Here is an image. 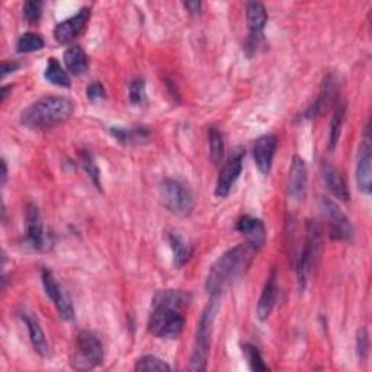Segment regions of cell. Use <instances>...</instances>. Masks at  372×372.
Returning a JSON list of instances; mask_svg holds the SVG:
<instances>
[{
	"instance_id": "obj_33",
	"label": "cell",
	"mask_w": 372,
	"mask_h": 372,
	"mask_svg": "<svg viewBox=\"0 0 372 372\" xmlns=\"http://www.w3.org/2000/svg\"><path fill=\"white\" fill-rule=\"evenodd\" d=\"M130 101L133 105H141L146 101V81L141 77L134 79L130 84Z\"/></svg>"
},
{
	"instance_id": "obj_2",
	"label": "cell",
	"mask_w": 372,
	"mask_h": 372,
	"mask_svg": "<svg viewBox=\"0 0 372 372\" xmlns=\"http://www.w3.org/2000/svg\"><path fill=\"white\" fill-rule=\"evenodd\" d=\"M258 253L256 247L243 243L223 253L210 268L205 279V291L210 298H220L227 289L251 268Z\"/></svg>"
},
{
	"instance_id": "obj_20",
	"label": "cell",
	"mask_w": 372,
	"mask_h": 372,
	"mask_svg": "<svg viewBox=\"0 0 372 372\" xmlns=\"http://www.w3.org/2000/svg\"><path fill=\"white\" fill-rule=\"evenodd\" d=\"M276 300H278L276 275H275V272H272V275L269 276V279L266 281V283L263 286V291L261 294V298H259V303H258V308H256L258 318L261 321H266L271 317V314L273 311V307L276 304Z\"/></svg>"
},
{
	"instance_id": "obj_12",
	"label": "cell",
	"mask_w": 372,
	"mask_h": 372,
	"mask_svg": "<svg viewBox=\"0 0 372 372\" xmlns=\"http://www.w3.org/2000/svg\"><path fill=\"white\" fill-rule=\"evenodd\" d=\"M25 227H26V241L31 244L34 251L44 252L49 249V234L46 233L43 220H41V214L38 206L35 203L26 205L25 213Z\"/></svg>"
},
{
	"instance_id": "obj_1",
	"label": "cell",
	"mask_w": 372,
	"mask_h": 372,
	"mask_svg": "<svg viewBox=\"0 0 372 372\" xmlns=\"http://www.w3.org/2000/svg\"><path fill=\"white\" fill-rule=\"evenodd\" d=\"M191 303V296L181 289H163L153 298L149 316V332L160 339H176L182 335L186 323L184 314Z\"/></svg>"
},
{
	"instance_id": "obj_29",
	"label": "cell",
	"mask_w": 372,
	"mask_h": 372,
	"mask_svg": "<svg viewBox=\"0 0 372 372\" xmlns=\"http://www.w3.org/2000/svg\"><path fill=\"white\" fill-rule=\"evenodd\" d=\"M79 156H80L81 166H84L85 172L89 175V178L94 182V185L96 186V189L102 191V186H101V172H99V168H98V164H96L94 156L88 150H80Z\"/></svg>"
},
{
	"instance_id": "obj_13",
	"label": "cell",
	"mask_w": 372,
	"mask_h": 372,
	"mask_svg": "<svg viewBox=\"0 0 372 372\" xmlns=\"http://www.w3.org/2000/svg\"><path fill=\"white\" fill-rule=\"evenodd\" d=\"M91 8L85 6L79 9L77 14H74L73 16L57 24L54 28V39L59 44H70L71 41H74L85 31L91 19Z\"/></svg>"
},
{
	"instance_id": "obj_32",
	"label": "cell",
	"mask_w": 372,
	"mask_h": 372,
	"mask_svg": "<svg viewBox=\"0 0 372 372\" xmlns=\"http://www.w3.org/2000/svg\"><path fill=\"white\" fill-rule=\"evenodd\" d=\"M43 8H44V2L41 0H29V2L24 4V16L29 24H36L41 16H43Z\"/></svg>"
},
{
	"instance_id": "obj_35",
	"label": "cell",
	"mask_w": 372,
	"mask_h": 372,
	"mask_svg": "<svg viewBox=\"0 0 372 372\" xmlns=\"http://www.w3.org/2000/svg\"><path fill=\"white\" fill-rule=\"evenodd\" d=\"M86 96L91 102H96L106 96V91L101 81H92V84L86 88Z\"/></svg>"
},
{
	"instance_id": "obj_38",
	"label": "cell",
	"mask_w": 372,
	"mask_h": 372,
	"mask_svg": "<svg viewBox=\"0 0 372 372\" xmlns=\"http://www.w3.org/2000/svg\"><path fill=\"white\" fill-rule=\"evenodd\" d=\"M8 181V164L6 160L2 159V185H5Z\"/></svg>"
},
{
	"instance_id": "obj_28",
	"label": "cell",
	"mask_w": 372,
	"mask_h": 372,
	"mask_svg": "<svg viewBox=\"0 0 372 372\" xmlns=\"http://www.w3.org/2000/svg\"><path fill=\"white\" fill-rule=\"evenodd\" d=\"M208 144H210V159L213 164L218 166L224 157V137L217 127H210Z\"/></svg>"
},
{
	"instance_id": "obj_11",
	"label": "cell",
	"mask_w": 372,
	"mask_h": 372,
	"mask_svg": "<svg viewBox=\"0 0 372 372\" xmlns=\"http://www.w3.org/2000/svg\"><path fill=\"white\" fill-rule=\"evenodd\" d=\"M244 156H246L244 149L238 147L231 153V156L223 164L218 179H217V186H216V196L217 198L223 199L230 193L231 188L234 186V184L237 182V179L241 175Z\"/></svg>"
},
{
	"instance_id": "obj_4",
	"label": "cell",
	"mask_w": 372,
	"mask_h": 372,
	"mask_svg": "<svg viewBox=\"0 0 372 372\" xmlns=\"http://www.w3.org/2000/svg\"><path fill=\"white\" fill-rule=\"evenodd\" d=\"M217 311H218V298H211V301L203 308V311L199 317V321H198L195 341H193V346H192L191 362L188 366L189 371L199 372V371L206 369Z\"/></svg>"
},
{
	"instance_id": "obj_36",
	"label": "cell",
	"mask_w": 372,
	"mask_h": 372,
	"mask_svg": "<svg viewBox=\"0 0 372 372\" xmlns=\"http://www.w3.org/2000/svg\"><path fill=\"white\" fill-rule=\"evenodd\" d=\"M184 8L188 11L189 15H199L202 4L198 2V0H193V2H185Z\"/></svg>"
},
{
	"instance_id": "obj_30",
	"label": "cell",
	"mask_w": 372,
	"mask_h": 372,
	"mask_svg": "<svg viewBox=\"0 0 372 372\" xmlns=\"http://www.w3.org/2000/svg\"><path fill=\"white\" fill-rule=\"evenodd\" d=\"M134 369L136 371H171L172 366L154 355H144L137 359Z\"/></svg>"
},
{
	"instance_id": "obj_19",
	"label": "cell",
	"mask_w": 372,
	"mask_h": 372,
	"mask_svg": "<svg viewBox=\"0 0 372 372\" xmlns=\"http://www.w3.org/2000/svg\"><path fill=\"white\" fill-rule=\"evenodd\" d=\"M336 79L328 74L324 81H323V86H321V92L318 95V98L316 99V102L306 111L304 116L306 118H314L317 115H321L327 108L328 105L333 102L335 99V95H336Z\"/></svg>"
},
{
	"instance_id": "obj_6",
	"label": "cell",
	"mask_w": 372,
	"mask_h": 372,
	"mask_svg": "<svg viewBox=\"0 0 372 372\" xmlns=\"http://www.w3.org/2000/svg\"><path fill=\"white\" fill-rule=\"evenodd\" d=\"M321 244H323V234L320 226L314 221H308L306 228L304 247L297 261V276L301 289L306 288L308 276L313 272L314 266L317 265L321 252Z\"/></svg>"
},
{
	"instance_id": "obj_18",
	"label": "cell",
	"mask_w": 372,
	"mask_h": 372,
	"mask_svg": "<svg viewBox=\"0 0 372 372\" xmlns=\"http://www.w3.org/2000/svg\"><path fill=\"white\" fill-rule=\"evenodd\" d=\"M320 171H321V176H323L328 191L341 201H349L351 192H349L348 184H346L345 178L338 172V169L333 168L328 161H321Z\"/></svg>"
},
{
	"instance_id": "obj_5",
	"label": "cell",
	"mask_w": 372,
	"mask_h": 372,
	"mask_svg": "<svg viewBox=\"0 0 372 372\" xmlns=\"http://www.w3.org/2000/svg\"><path fill=\"white\" fill-rule=\"evenodd\" d=\"M105 358L99 338L91 330H81L77 335L76 349L71 355V366L77 371H89L102 365Z\"/></svg>"
},
{
	"instance_id": "obj_9",
	"label": "cell",
	"mask_w": 372,
	"mask_h": 372,
	"mask_svg": "<svg viewBox=\"0 0 372 372\" xmlns=\"http://www.w3.org/2000/svg\"><path fill=\"white\" fill-rule=\"evenodd\" d=\"M41 279H43L46 294L54 303L59 316L64 321H74L76 311H74L71 298L67 296V293L64 291L63 286L57 282L53 272L50 269L44 268L43 272H41Z\"/></svg>"
},
{
	"instance_id": "obj_8",
	"label": "cell",
	"mask_w": 372,
	"mask_h": 372,
	"mask_svg": "<svg viewBox=\"0 0 372 372\" xmlns=\"http://www.w3.org/2000/svg\"><path fill=\"white\" fill-rule=\"evenodd\" d=\"M318 208L321 217L327 221L328 236L332 240L352 241L353 227L349 217L339 208V205L327 196H320Z\"/></svg>"
},
{
	"instance_id": "obj_37",
	"label": "cell",
	"mask_w": 372,
	"mask_h": 372,
	"mask_svg": "<svg viewBox=\"0 0 372 372\" xmlns=\"http://www.w3.org/2000/svg\"><path fill=\"white\" fill-rule=\"evenodd\" d=\"M19 64L16 61H4L2 64V79H5L8 74L16 71Z\"/></svg>"
},
{
	"instance_id": "obj_27",
	"label": "cell",
	"mask_w": 372,
	"mask_h": 372,
	"mask_svg": "<svg viewBox=\"0 0 372 372\" xmlns=\"http://www.w3.org/2000/svg\"><path fill=\"white\" fill-rule=\"evenodd\" d=\"M46 46L44 38L35 32H25L18 38L16 51L19 54H28L43 50Z\"/></svg>"
},
{
	"instance_id": "obj_14",
	"label": "cell",
	"mask_w": 372,
	"mask_h": 372,
	"mask_svg": "<svg viewBox=\"0 0 372 372\" xmlns=\"http://www.w3.org/2000/svg\"><path fill=\"white\" fill-rule=\"evenodd\" d=\"M276 147H278V137L275 134H265L255 141L253 160L261 174L263 175L271 174Z\"/></svg>"
},
{
	"instance_id": "obj_24",
	"label": "cell",
	"mask_w": 372,
	"mask_h": 372,
	"mask_svg": "<svg viewBox=\"0 0 372 372\" xmlns=\"http://www.w3.org/2000/svg\"><path fill=\"white\" fill-rule=\"evenodd\" d=\"M168 237L174 252V265L178 269H181L191 261L193 255V247L188 241H185L184 237L178 233H171Z\"/></svg>"
},
{
	"instance_id": "obj_3",
	"label": "cell",
	"mask_w": 372,
	"mask_h": 372,
	"mask_svg": "<svg viewBox=\"0 0 372 372\" xmlns=\"http://www.w3.org/2000/svg\"><path fill=\"white\" fill-rule=\"evenodd\" d=\"M74 105L64 96H44L31 104L21 114V124L29 130H49L67 121Z\"/></svg>"
},
{
	"instance_id": "obj_34",
	"label": "cell",
	"mask_w": 372,
	"mask_h": 372,
	"mask_svg": "<svg viewBox=\"0 0 372 372\" xmlns=\"http://www.w3.org/2000/svg\"><path fill=\"white\" fill-rule=\"evenodd\" d=\"M356 352L361 361H365L369 353V336L366 327H362L356 336Z\"/></svg>"
},
{
	"instance_id": "obj_26",
	"label": "cell",
	"mask_w": 372,
	"mask_h": 372,
	"mask_svg": "<svg viewBox=\"0 0 372 372\" xmlns=\"http://www.w3.org/2000/svg\"><path fill=\"white\" fill-rule=\"evenodd\" d=\"M44 77L54 86L66 88V89L71 86L69 73L61 67V64L54 57H51L49 60V64H47L46 71H44Z\"/></svg>"
},
{
	"instance_id": "obj_25",
	"label": "cell",
	"mask_w": 372,
	"mask_h": 372,
	"mask_svg": "<svg viewBox=\"0 0 372 372\" xmlns=\"http://www.w3.org/2000/svg\"><path fill=\"white\" fill-rule=\"evenodd\" d=\"M346 116V105L345 104H338L335 111H333V116L330 119V129H328V139H327V150L333 151L339 143L341 134H342V127H343V121Z\"/></svg>"
},
{
	"instance_id": "obj_22",
	"label": "cell",
	"mask_w": 372,
	"mask_h": 372,
	"mask_svg": "<svg viewBox=\"0 0 372 372\" xmlns=\"http://www.w3.org/2000/svg\"><path fill=\"white\" fill-rule=\"evenodd\" d=\"M22 321L25 323L26 328H28V333H29V339H31V343L35 349V352L41 356H47L49 355V342H47V338H46V333L44 330L41 328L38 320L29 314H22Z\"/></svg>"
},
{
	"instance_id": "obj_39",
	"label": "cell",
	"mask_w": 372,
	"mask_h": 372,
	"mask_svg": "<svg viewBox=\"0 0 372 372\" xmlns=\"http://www.w3.org/2000/svg\"><path fill=\"white\" fill-rule=\"evenodd\" d=\"M9 91H12V86H4V88H2V101L6 99V96L9 95V94H8Z\"/></svg>"
},
{
	"instance_id": "obj_7",
	"label": "cell",
	"mask_w": 372,
	"mask_h": 372,
	"mask_svg": "<svg viewBox=\"0 0 372 372\" xmlns=\"http://www.w3.org/2000/svg\"><path fill=\"white\" fill-rule=\"evenodd\" d=\"M160 198L166 210L178 217H189L195 208V201L189 189L175 179H164L159 188Z\"/></svg>"
},
{
	"instance_id": "obj_21",
	"label": "cell",
	"mask_w": 372,
	"mask_h": 372,
	"mask_svg": "<svg viewBox=\"0 0 372 372\" xmlns=\"http://www.w3.org/2000/svg\"><path fill=\"white\" fill-rule=\"evenodd\" d=\"M63 59H64V64H66L67 71L73 76H77V77L84 76L89 69L88 54L85 53L84 49L79 47V46L69 47L64 51Z\"/></svg>"
},
{
	"instance_id": "obj_31",
	"label": "cell",
	"mask_w": 372,
	"mask_h": 372,
	"mask_svg": "<svg viewBox=\"0 0 372 372\" xmlns=\"http://www.w3.org/2000/svg\"><path fill=\"white\" fill-rule=\"evenodd\" d=\"M243 353H244V358H246L247 363H249L252 371H268L269 369L268 365L265 363L263 358H262L261 351L255 345L246 343L243 346Z\"/></svg>"
},
{
	"instance_id": "obj_23",
	"label": "cell",
	"mask_w": 372,
	"mask_h": 372,
	"mask_svg": "<svg viewBox=\"0 0 372 372\" xmlns=\"http://www.w3.org/2000/svg\"><path fill=\"white\" fill-rule=\"evenodd\" d=\"M109 133L115 139V141L124 146H139L141 143H146L150 137V131L146 127H133V129L112 127Z\"/></svg>"
},
{
	"instance_id": "obj_15",
	"label": "cell",
	"mask_w": 372,
	"mask_h": 372,
	"mask_svg": "<svg viewBox=\"0 0 372 372\" xmlns=\"http://www.w3.org/2000/svg\"><path fill=\"white\" fill-rule=\"evenodd\" d=\"M288 193L294 199H304L308 188V171L307 164L300 156H294L291 161V168H289L288 176Z\"/></svg>"
},
{
	"instance_id": "obj_10",
	"label": "cell",
	"mask_w": 372,
	"mask_h": 372,
	"mask_svg": "<svg viewBox=\"0 0 372 372\" xmlns=\"http://www.w3.org/2000/svg\"><path fill=\"white\" fill-rule=\"evenodd\" d=\"M372 146H371V136H369V124H366L363 139L359 144L358 159H356V184L362 193L369 195L372 189Z\"/></svg>"
},
{
	"instance_id": "obj_16",
	"label": "cell",
	"mask_w": 372,
	"mask_h": 372,
	"mask_svg": "<svg viewBox=\"0 0 372 372\" xmlns=\"http://www.w3.org/2000/svg\"><path fill=\"white\" fill-rule=\"evenodd\" d=\"M246 21H247V28L251 31L249 44L255 47L258 46L259 39L263 35V29L268 24L266 8L261 2L246 4Z\"/></svg>"
},
{
	"instance_id": "obj_17",
	"label": "cell",
	"mask_w": 372,
	"mask_h": 372,
	"mask_svg": "<svg viewBox=\"0 0 372 372\" xmlns=\"http://www.w3.org/2000/svg\"><path fill=\"white\" fill-rule=\"evenodd\" d=\"M236 230L243 234L247 240V243L252 244L256 249H262L266 243V227L262 220L252 217V216H244L241 217L237 224Z\"/></svg>"
}]
</instances>
